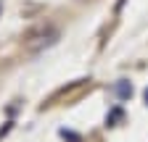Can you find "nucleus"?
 <instances>
[{
	"label": "nucleus",
	"instance_id": "obj_1",
	"mask_svg": "<svg viewBox=\"0 0 148 142\" xmlns=\"http://www.w3.org/2000/svg\"><path fill=\"white\" fill-rule=\"evenodd\" d=\"M56 37H58V34L56 32H50V34H40V42H29V50H40V47H48V45H53L56 42Z\"/></svg>",
	"mask_w": 148,
	"mask_h": 142
},
{
	"label": "nucleus",
	"instance_id": "obj_2",
	"mask_svg": "<svg viewBox=\"0 0 148 142\" xmlns=\"http://www.w3.org/2000/svg\"><path fill=\"white\" fill-rule=\"evenodd\" d=\"M114 92L122 97V100H127L130 95H132V84L130 82H116V87H114Z\"/></svg>",
	"mask_w": 148,
	"mask_h": 142
},
{
	"label": "nucleus",
	"instance_id": "obj_3",
	"mask_svg": "<svg viewBox=\"0 0 148 142\" xmlns=\"http://www.w3.org/2000/svg\"><path fill=\"white\" fill-rule=\"evenodd\" d=\"M61 137L69 139V142H79V134H74V132H69V129H61Z\"/></svg>",
	"mask_w": 148,
	"mask_h": 142
},
{
	"label": "nucleus",
	"instance_id": "obj_4",
	"mask_svg": "<svg viewBox=\"0 0 148 142\" xmlns=\"http://www.w3.org/2000/svg\"><path fill=\"white\" fill-rule=\"evenodd\" d=\"M119 116H122V111H119V108H116V111H111V116H108V124H114Z\"/></svg>",
	"mask_w": 148,
	"mask_h": 142
},
{
	"label": "nucleus",
	"instance_id": "obj_5",
	"mask_svg": "<svg viewBox=\"0 0 148 142\" xmlns=\"http://www.w3.org/2000/svg\"><path fill=\"white\" fill-rule=\"evenodd\" d=\"M145 103H148V90H145Z\"/></svg>",
	"mask_w": 148,
	"mask_h": 142
},
{
	"label": "nucleus",
	"instance_id": "obj_6",
	"mask_svg": "<svg viewBox=\"0 0 148 142\" xmlns=\"http://www.w3.org/2000/svg\"><path fill=\"white\" fill-rule=\"evenodd\" d=\"M0 8H3V5H0Z\"/></svg>",
	"mask_w": 148,
	"mask_h": 142
}]
</instances>
